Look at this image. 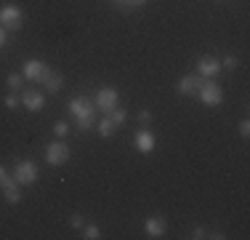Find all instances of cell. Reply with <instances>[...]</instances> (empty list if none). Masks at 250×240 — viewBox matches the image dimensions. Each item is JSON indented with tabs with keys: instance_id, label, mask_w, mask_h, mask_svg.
<instances>
[{
	"instance_id": "obj_14",
	"label": "cell",
	"mask_w": 250,
	"mask_h": 240,
	"mask_svg": "<svg viewBox=\"0 0 250 240\" xmlns=\"http://www.w3.org/2000/svg\"><path fill=\"white\" fill-rule=\"evenodd\" d=\"M96 131H99V136H104V139H109V136H112V134H115V131H117V125L112 123L109 118H104V120H101V123L96 125Z\"/></svg>"
},
{
	"instance_id": "obj_15",
	"label": "cell",
	"mask_w": 250,
	"mask_h": 240,
	"mask_svg": "<svg viewBox=\"0 0 250 240\" xmlns=\"http://www.w3.org/2000/svg\"><path fill=\"white\" fill-rule=\"evenodd\" d=\"M5 86L11 88V91H21V86H24V75H19V72H11L8 77H5Z\"/></svg>"
},
{
	"instance_id": "obj_21",
	"label": "cell",
	"mask_w": 250,
	"mask_h": 240,
	"mask_svg": "<svg viewBox=\"0 0 250 240\" xmlns=\"http://www.w3.org/2000/svg\"><path fill=\"white\" fill-rule=\"evenodd\" d=\"M237 67H240V62H237V56H226L224 62H221V70H226V72H234Z\"/></svg>"
},
{
	"instance_id": "obj_2",
	"label": "cell",
	"mask_w": 250,
	"mask_h": 240,
	"mask_svg": "<svg viewBox=\"0 0 250 240\" xmlns=\"http://www.w3.org/2000/svg\"><path fill=\"white\" fill-rule=\"evenodd\" d=\"M194 96H197L205 107H221V101H224V91H221V86H216L213 77H205Z\"/></svg>"
},
{
	"instance_id": "obj_28",
	"label": "cell",
	"mask_w": 250,
	"mask_h": 240,
	"mask_svg": "<svg viewBox=\"0 0 250 240\" xmlns=\"http://www.w3.org/2000/svg\"><path fill=\"white\" fill-rule=\"evenodd\" d=\"M218 3H224V0H218Z\"/></svg>"
},
{
	"instance_id": "obj_23",
	"label": "cell",
	"mask_w": 250,
	"mask_h": 240,
	"mask_svg": "<svg viewBox=\"0 0 250 240\" xmlns=\"http://www.w3.org/2000/svg\"><path fill=\"white\" fill-rule=\"evenodd\" d=\"M115 3H120V5H128V8H141V5L146 3V0H115Z\"/></svg>"
},
{
	"instance_id": "obj_8",
	"label": "cell",
	"mask_w": 250,
	"mask_h": 240,
	"mask_svg": "<svg viewBox=\"0 0 250 240\" xmlns=\"http://www.w3.org/2000/svg\"><path fill=\"white\" fill-rule=\"evenodd\" d=\"M21 107H27L29 112H40L45 107V96L35 88H24L21 91Z\"/></svg>"
},
{
	"instance_id": "obj_12",
	"label": "cell",
	"mask_w": 250,
	"mask_h": 240,
	"mask_svg": "<svg viewBox=\"0 0 250 240\" xmlns=\"http://www.w3.org/2000/svg\"><path fill=\"white\" fill-rule=\"evenodd\" d=\"M202 80H205V77H200V75H184L181 80H178V94L181 96H194Z\"/></svg>"
},
{
	"instance_id": "obj_11",
	"label": "cell",
	"mask_w": 250,
	"mask_h": 240,
	"mask_svg": "<svg viewBox=\"0 0 250 240\" xmlns=\"http://www.w3.org/2000/svg\"><path fill=\"white\" fill-rule=\"evenodd\" d=\"M165 230H168V221H165L163 216H149V219L144 221V232L149 238H163Z\"/></svg>"
},
{
	"instance_id": "obj_16",
	"label": "cell",
	"mask_w": 250,
	"mask_h": 240,
	"mask_svg": "<svg viewBox=\"0 0 250 240\" xmlns=\"http://www.w3.org/2000/svg\"><path fill=\"white\" fill-rule=\"evenodd\" d=\"M106 118H109L112 123L117 125V128H120V125L125 123V120H128V112H125L123 107H115V110H112V112H106Z\"/></svg>"
},
{
	"instance_id": "obj_25",
	"label": "cell",
	"mask_w": 250,
	"mask_h": 240,
	"mask_svg": "<svg viewBox=\"0 0 250 240\" xmlns=\"http://www.w3.org/2000/svg\"><path fill=\"white\" fill-rule=\"evenodd\" d=\"M139 120H141L144 125H146V123H152V112H149V110H141V112H139Z\"/></svg>"
},
{
	"instance_id": "obj_13",
	"label": "cell",
	"mask_w": 250,
	"mask_h": 240,
	"mask_svg": "<svg viewBox=\"0 0 250 240\" xmlns=\"http://www.w3.org/2000/svg\"><path fill=\"white\" fill-rule=\"evenodd\" d=\"M43 86H45V91H48V94H59V91H62V86H64V77L59 75V72H48V75L43 77Z\"/></svg>"
},
{
	"instance_id": "obj_18",
	"label": "cell",
	"mask_w": 250,
	"mask_h": 240,
	"mask_svg": "<svg viewBox=\"0 0 250 240\" xmlns=\"http://www.w3.org/2000/svg\"><path fill=\"white\" fill-rule=\"evenodd\" d=\"M83 238H85V240H96V238H101V230L96 224H83Z\"/></svg>"
},
{
	"instance_id": "obj_5",
	"label": "cell",
	"mask_w": 250,
	"mask_h": 240,
	"mask_svg": "<svg viewBox=\"0 0 250 240\" xmlns=\"http://www.w3.org/2000/svg\"><path fill=\"white\" fill-rule=\"evenodd\" d=\"M67 160H69V147L64 144V139H56L45 147V163L48 166H64Z\"/></svg>"
},
{
	"instance_id": "obj_27",
	"label": "cell",
	"mask_w": 250,
	"mask_h": 240,
	"mask_svg": "<svg viewBox=\"0 0 250 240\" xmlns=\"http://www.w3.org/2000/svg\"><path fill=\"white\" fill-rule=\"evenodd\" d=\"M5 40H8V32H5V29H3V27H0V48H3V46H5Z\"/></svg>"
},
{
	"instance_id": "obj_4",
	"label": "cell",
	"mask_w": 250,
	"mask_h": 240,
	"mask_svg": "<svg viewBox=\"0 0 250 240\" xmlns=\"http://www.w3.org/2000/svg\"><path fill=\"white\" fill-rule=\"evenodd\" d=\"M38 176H40V171H38V163H35V160H19V163L14 166V179H16L19 187L35 184Z\"/></svg>"
},
{
	"instance_id": "obj_1",
	"label": "cell",
	"mask_w": 250,
	"mask_h": 240,
	"mask_svg": "<svg viewBox=\"0 0 250 240\" xmlns=\"http://www.w3.org/2000/svg\"><path fill=\"white\" fill-rule=\"evenodd\" d=\"M96 104H93V99H88V96H75V99H69V115H72L77 131H91L93 125H96Z\"/></svg>"
},
{
	"instance_id": "obj_20",
	"label": "cell",
	"mask_w": 250,
	"mask_h": 240,
	"mask_svg": "<svg viewBox=\"0 0 250 240\" xmlns=\"http://www.w3.org/2000/svg\"><path fill=\"white\" fill-rule=\"evenodd\" d=\"M19 104H21V96H19V94H14V91H11L8 96H5V107H8V110H16Z\"/></svg>"
},
{
	"instance_id": "obj_26",
	"label": "cell",
	"mask_w": 250,
	"mask_h": 240,
	"mask_svg": "<svg viewBox=\"0 0 250 240\" xmlns=\"http://www.w3.org/2000/svg\"><path fill=\"white\" fill-rule=\"evenodd\" d=\"M192 238H194V240H200V238H208V235H205V227H194V230H192Z\"/></svg>"
},
{
	"instance_id": "obj_22",
	"label": "cell",
	"mask_w": 250,
	"mask_h": 240,
	"mask_svg": "<svg viewBox=\"0 0 250 240\" xmlns=\"http://www.w3.org/2000/svg\"><path fill=\"white\" fill-rule=\"evenodd\" d=\"M237 131H240V136H245V139H248V136H250V120H248V118H245V120H240Z\"/></svg>"
},
{
	"instance_id": "obj_9",
	"label": "cell",
	"mask_w": 250,
	"mask_h": 240,
	"mask_svg": "<svg viewBox=\"0 0 250 240\" xmlns=\"http://www.w3.org/2000/svg\"><path fill=\"white\" fill-rule=\"evenodd\" d=\"M133 144H136V149H139L141 155H149L154 152V134L149 128H141V131H136V136H133Z\"/></svg>"
},
{
	"instance_id": "obj_24",
	"label": "cell",
	"mask_w": 250,
	"mask_h": 240,
	"mask_svg": "<svg viewBox=\"0 0 250 240\" xmlns=\"http://www.w3.org/2000/svg\"><path fill=\"white\" fill-rule=\"evenodd\" d=\"M69 224L77 227V230H83V224H85V221H83V216H80V214H72V216H69Z\"/></svg>"
},
{
	"instance_id": "obj_7",
	"label": "cell",
	"mask_w": 250,
	"mask_h": 240,
	"mask_svg": "<svg viewBox=\"0 0 250 240\" xmlns=\"http://www.w3.org/2000/svg\"><path fill=\"white\" fill-rule=\"evenodd\" d=\"M93 104H96V110L101 112H112L117 107V91L115 88H101V91H96V96H93Z\"/></svg>"
},
{
	"instance_id": "obj_17",
	"label": "cell",
	"mask_w": 250,
	"mask_h": 240,
	"mask_svg": "<svg viewBox=\"0 0 250 240\" xmlns=\"http://www.w3.org/2000/svg\"><path fill=\"white\" fill-rule=\"evenodd\" d=\"M0 187H3V190H16V187H19V184H16V179L8 176V171H5L3 166H0Z\"/></svg>"
},
{
	"instance_id": "obj_6",
	"label": "cell",
	"mask_w": 250,
	"mask_h": 240,
	"mask_svg": "<svg viewBox=\"0 0 250 240\" xmlns=\"http://www.w3.org/2000/svg\"><path fill=\"white\" fill-rule=\"evenodd\" d=\"M48 67H45V62H40V59H29L24 62V67H21V75H24V80L29 83H43V77L48 75Z\"/></svg>"
},
{
	"instance_id": "obj_10",
	"label": "cell",
	"mask_w": 250,
	"mask_h": 240,
	"mask_svg": "<svg viewBox=\"0 0 250 240\" xmlns=\"http://www.w3.org/2000/svg\"><path fill=\"white\" fill-rule=\"evenodd\" d=\"M221 72V62L216 56H200L197 62V75L200 77H216Z\"/></svg>"
},
{
	"instance_id": "obj_3",
	"label": "cell",
	"mask_w": 250,
	"mask_h": 240,
	"mask_svg": "<svg viewBox=\"0 0 250 240\" xmlns=\"http://www.w3.org/2000/svg\"><path fill=\"white\" fill-rule=\"evenodd\" d=\"M21 24H24V11L19 8V5L8 3L0 8V27L5 29V32H16V29H21Z\"/></svg>"
},
{
	"instance_id": "obj_19",
	"label": "cell",
	"mask_w": 250,
	"mask_h": 240,
	"mask_svg": "<svg viewBox=\"0 0 250 240\" xmlns=\"http://www.w3.org/2000/svg\"><path fill=\"white\" fill-rule=\"evenodd\" d=\"M53 134H56V139H67V134H69V125L64 123V120H59V123L53 125Z\"/></svg>"
}]
</instances>
